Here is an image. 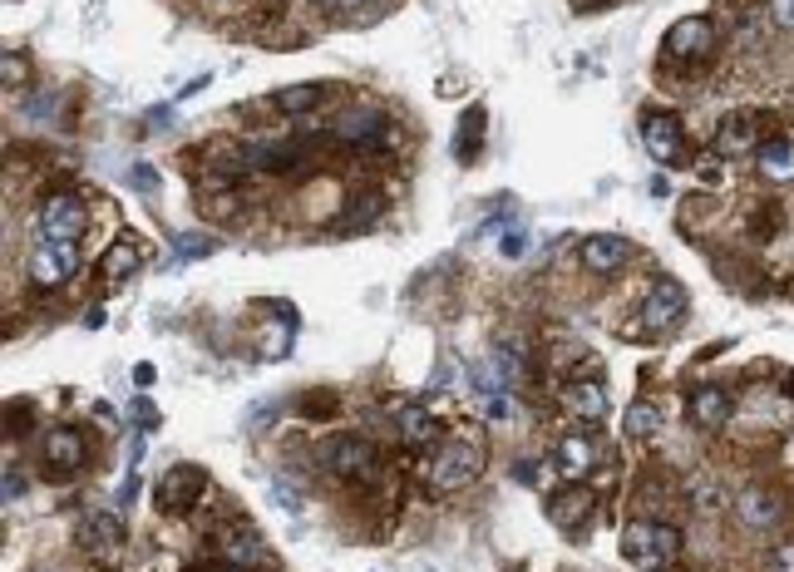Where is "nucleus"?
<instances>
[{"label": "nucleus", "mask_w": 794, "mask_h": 572, "mask_svg": "<svg viewBox=\"0 0 794 572\" xmlns=\"http://www.w3.org/2000/svg\"><path fill=\"white\" fill-rule=\"evenodd\" d=\"M597 464H602V439H597V434H563V439H558V449H553L558 479L582 484L592 469H597Z\"/></svg>", "instance_id": "obj_7"}, {"label": "nucleus", "mask_w": 794, "mask_h": 572, "mask_svg": "<svg viewBox=\"0 0 794 572\" xmlns=\"http://www.w3.org/2000/svg\"><path fill=\"white\" fill-rule=\"evenodd\" d=\"M735 513L745 528H775L780 523V499L765 489V484H745L735 494Z\"/></svg>", "instance_id": "obj_16"}, {"label": "nucleus", "mask_w": 794, "mask_h": 572, "mask_svg": "<svg viewBox=\"0 0 794 572\" xmlns=\"http://www.w3.org/2000/svg\"><path fill=\"white\" fill-rule=\"evenodd\" d=\"M74 272H80V247H74V242H50V237H40L35 247H30V282H35L40 292H55V286H65Z\"/></svg>", "instance_id": "obj_4"}, {"label": "nucleus", "mask_w": 794, "mask_h": 572, "mask_svg": "<svg viewBox=\"0 0 794 572\" xmlns=\"http://www.w3.org/2000/svg\"><path fill=\"white\" fill-rule=\"evenodd\" d=\"M755 168L770 183H794V139H765L755 148Z\"/></svg>", "instance_id": "obj_19"}, {"label": "nucleus", "mask_w": 794, "mask_h": 572, "mask_svg": "<svg viewBox=\"0 0 794 572\" xmlns=\"http://www.w3.org/2000/svg\"><path fill=\"white\" fill-rule=\"evenodd\" d=\"M587 508H592V494H587V489H578V494H568V499H558V504H553V518H558V523H578V518L587 513Z\"/></svg>", "instance_id": "obj_26"}, {"label": "nucleus", "mask_w": 794, "mask_h": 572, "mask_svg": "<svg viewBox=\"0 0 794 572\" xmlns=\"http://www.w3.org/2000/svg\"><path fill=\"white\" fill-rule=\"evenodd\" d=\"M35 232L50 242H80L89 232V208L74 193H55L35 208Z\"/></svg>", "instance_id": "obj_2"}, {"label": "nucleus", "mask_w": 794, "mask_h": 572, "mask_svg": "<svg viewBox=\"0 0 794 572\" xmlns=\"http://www.w3.org/2000/svg\"><path fill=\"white\" fill-rule=\"evenodd\" d=\"M499 252H504L508 262H523V257H528V227H523V222L504 232V237H499Z\"/></svg>", "instance_id": "obj_29"}, {"label": "nucleus", "mask_w": 794, "mask_h": 572, "mask_svg": "<svg viewBox=\"0 0 794 572\" xmlns=\"http://www.w3.org/2000/svg\"><path fill=\"white\" fill-rule=\"evenodd\" d=\"M321 464L336 479H370V474H375V444L356 439V434H341V439L326 444Z\"/></svg>", "instance_id": "obj_8"}, {"label": "nucleus", "mask_w": 794, "mask_h": 572, "mask_svg": "<svg viewBox=\"0 0 794 572\" xmlns=\"http://www.w3.org/2000/svg\"><path fill=\"white\" fill-rule=\"evenodd\" d=\"M716 55V25L706 15H686L666 30V60L676 65H701Z\"/></svg>", "instance_id": "obj_5"}, {"label": "nucleus", "mask_w": 794, "mask_h": 572, "mask_svg": "<svg viewBox=\"0 0 794 572\" xmlns=\"http://www.w3.org/2000/svg\"><path fill=\"white\" fill-rule=\"evenodd\" d=\"M400 439L415 444V449H430L440 439V415H430L425 405H405L400 410Z\"/></svg>", "instance_id": "obj_21"}, {"label": "nucleus", "mask_w": 794, "mask_h": 572, "mask_svg": "<svg viewBox=\"0 0 794 572\" xmlns=\"http://www.w3.org/2000/svg\"><path fill=\"white\" fill-rule=\"evenodd\" d=\"M775 572H794V543H780V548H775Z\"/></svg>", "instance_id": "obj_34"}, {"label": "nucleus", "mask_w": 794, "mask_h": 572, "mask_svg": "<svg viewBox=\"0 0 794 572\" xmlns=\"http://www.w3.org/2000/svg\"><path fill=\"white\" fill-rule=\"evenodd\" d=\"M0 74H6V89H25V84H30V60L10 50L6 65H0Z\"/></svg>", "instance_id": "obj_28"}, {"label": "nucleus", "mask_w": 794, "mask_h": 572, "mask_svg": "<svg viewBox=\"0 0 794 572\" xmlns=\"http://www.w3.org/2000/svg\"><path fill=\"white\" fill-rule=\"evenodd\" d=\"M218 553H222V563H232L237 572H272V548L242 523H232L227 533L218 538Z\"/></svg>", "instance_id": "obj_9"}, {"label": "nucleus", "mask_w": 794, "mask_h": 572, "mask_svg": "<svg viewBox=\"0 0 794 572\" xmlns=\"http://www.w3.org/2000/svg\"><path fill=\"white\" fill-rule=\"evenodd\" d=\"M686 494H691L696 513H706V518H716L726 508V489L716 479H691V484H686Z\"/></svg>", "instance_id": "obj_25"}, {"label": "nucleus", "mask_w": 794, "mask_h": 572, "mask_svg": "<svg viewBox=\"0 0 794 572\" xmlns=\"http://www.w3.org/2000/svg\"><path fill=\"white\" fill-rule=\"evenodd\" d=\"M380 129H385V119H380L375 109H351V114H341V119H336V139L351 144V148L375 144Z\"/></svg>", "instance_id": "obj_20"}, {"label": "nucleus", "mask_w": 794, "mask_h": 572, "mask_svg": "<svg viewBox=\"0 0 794 572\" xmlns=\"http://www.w3.org/2000/svg\"><path fill=\"white\" fill-rule=\"evenodd\" d=\"M311 6H316V10H341L346 0H311Z\"/></svg>", "instance_id": "obj_37"}, {"label": "nucleus", "mask_w": 794, "mask_h": 572, "mask_svg": "<svg viewBox=\"0 0 794 572\" xmlns=\"http://www.w3.org/2000/svg\"><path fill=\"white\" fill-rule=\"evenodd\" d=\"M760 148V124L755 114H730V119L716 129V153L721 158H745Z\"/></svg>", "instance_id": "obj_15"}, {"label": "nucleus", "mask_w": 794, "mask_h": 572, "mask_svg": "<svg viewBox=\"0 0 794 572\" xmlns=\"http://www.w3.org/2000/svg\"><path fill=\"white\" fill-rule=\"evenodd\" d=\"M642 144H647V153L656 158V163H681L686 134H681V124H676V114H647V124H642Z\"/></svg>", "instance_id": "obj_13"}, {"label": "nucleus", "mask_w": 794, "mask_h": 572, "mask_svg": "<svg viewBox=\"0 0 794 572\" xmlns=\"http://www.w3.org/2000/svg\"><path fill=\"white\" fill-rule=\"evenodd\" d=\"M790 459H794V430H790Z\"/></svg>", "instance_id": "obj_38"}, {"label": "nucleus", "mask_w": 794, "mask_h": 572, "mask_svg": "<svg viewBox=\"0 0 794 572\" xmlns=\"http://www.w3.org/2000/svg\"><path fill=\"white\" fill-rule=\"evenodd\" d=\"M479 410H484L489 420H508V415H514V400H508V390H484V395H479Z\"/></svg>", "instance_id": "obj_30"}, {"label": "nucleus", "mask_w": 794, "mask_h": 572, "mask_svg": "<svg viewBox=\"0 0 794 572\" xmlns=\"http://www.w3.org/2000/svg\"><path fill=\"white\" fill-rule=\"evenodd\" d=\"M55 104H60V99H55L50 89L30 94V99H25V119H50V114H55Z\"/></svg>", "instance_id": "obj_31"}, {"label": "nucleus", "mask_w": 794, "mask_h": 572, "mask_svg": "<svg viewBox=\"0 0 794 572\" xmlns=\"http://www.w3.org/2000/svg\"><path fill=\"white\" fill-rule=\"evenodd\" d=\"M474 134L484 139V109L464 114V134H459V144H454V153H459V158H474Z\"/></svg>", "instance_id": "obj_27"}, {"label": "nucleus", "mask_w": 794, "mask_h": 572, "mask_svg": "<svg viewBox=\"0 0 794 572\" xmlns=\"http://www.w3.org/2000/svg\"><path fill=\"white\" fill-rule=\"evenodd\" d=\"M637 316H642V326H647L652 336H666L686 316V286L671 282V277H661L647 296H642V311Z\"/></svg>", "instance_id": "obj_6"}, {"label": "nucleus", "mask_w": 794, "mask_h": 572, "mask_svg": "<svg viewBox=\"0 0 794 572\" xmlns=\"http://www.w3.org/2000/svg\"><path fill=\"white\" fill-rule=\"evenodd\" d=\"M203 494H208V474L193 469V464H178V469H168L163 484H158V508H163V513H188Z\"/></svg>", "instance_id": "obj_11"}, {"label": "nucleus", "mask_w": 794, "mask_h": 572, "mask_svg": "<svg viewBox=\"0 0 794 572\" xmlns=\"http://www.w3.org/2000/svg\"><path fill=\"white\" fill-rule=\"evenodd\" d=\"M582 267L597 272V277H612V272H622L632 262V242L617 237V232H597V237L582 242Z\"/></svg>", "instance_id": "obj_14"}, {"label": "nucleus", "mask_w": 794, "mask_h": 572, "mask_svg": "<svg viewBox=\"0 0 794 572\" xmlns=\"http://www.w3.org/2000/svg\"><path fill=\"white\" fill-rule=\"evenodd\" d=\"M80 548L94 563H119L124 558V518L119 513H89L80 528Z\"/></svg>", "instance_id": "obj_10"}, {"label": "nucleus", "mask_w": 794, "mask_h": 572, "mask_svg": "<svg viewBox=\"0 0 794 572\" xmlns=\"http://www.w3.org/2000/svg\"><path fill=\"white\" fill-rule=\"evenodd\" d=\"M20 494H25V479H20V474H6V499H20Z\"/></svg>", "instance_id": "obj_36"}, {"label": "nucleus", "mask_w": 794, "mask_h": 572, "mask_svg": "<svg viewBox=\"0 0 794 572\" xmlns=\"http://www.w3.org/2000/svg\"><path fill=\"white\" fill-rule=\"evenodd\" d=\"M622 430H627L632 439H656V430H661V410H656L652 400H637V405L627 410V420H622Z\"/></svg>", "instance_id": "obj_23"}, {"label": "nucleus", "mask_w": 794, "mask_h": 572, "mask_svg": "<svg viewBox=\"0 0 794 572\" xmlns=\"http://www.w3.org/2000/svg\"><path fill=\"white\" fill-rule=\"evenodd\" d=\"M770 20L794 35V0H770Z\"/></svg>", "instance_id": "obj_32"}, {"label": "nucleus", "mask_w": 794, "mask_h": 572, "mask_svg": "<svg viewBox=\"0 0 794 572\" xmlns=\"http://www.w3.org/2000/svg\"><path fill=\"white\" fill-rule=\"evenodd\" d=\"M730 415H735V405H730V395L721 385H706V390H696L691 395V420L701 430H726Z\"/></svg>", "instance_id": "obj_18"}, {"label": "nucleus", "mask_w": 794, "mask_h": 572, "mask_svg": "<svg viewBox=\"0 0 794 572\" xmlns=\"http://www.w3.org/2000/svg\"><path fill=\"white\" fill-rule=\"evenodd\" d=\"M139 262H144V247L134 237H124V242H114V247L104 252L99 272H104V282H124V277H134V272H139Z\"/></svg>", "instance_id": "obj_22"}, {"label": "nucleus", "mask_w": 794, "mask_h": 572, "mask_svg": "<svg viewBox=\"0 0 794 572\" xmlns=\"http://www.w3.org/2000/svg\"><path fill=\"white\" fill-rule=\"evenodd\" d=\"M134 188H144V193H153V188H158V178L148 173V163H139V168H134Z\"/></svg>", "instance_id": "obj_35"}, {"label": "nucleus", "mask_w": 794, "mask_h": 572, "mask_svg": "<svg viewBox=\"0 0 794 572\" xmlns=\"http://www.w3.org/2000/svg\"><path fill=\"white\" fill-rule=\"evenodd\" d=\"M563 410L578 420H587V425H597L602 415H607V390H602V380H568L563 385Z\"/></svg>", "instance_id": "obj_17"}, {"label": "nucleus", "mask_w": 794, "mask_h": 572, "mask_svg": "<svg viewBox=\"0 0 794 572\" xmlns=\"http://www.w3.org/2000/svg\"><path fill=\"white\" fill-rule=\"evenodd\" d=\"M321 94H326L321 84H292V89H282L272 104H277L282 114H306V109H316V104H321Z\"/></svg>", "instance_id": "obj_24"}, {"label": "nucleus", "mask_w": 794, "mask_h": 572, "mask_svg": "<svg viewBox=\"0 0 794 572\" xmlns=\"http://www.w3.org/2000/svg\"><path fill=\"white\" fill-rule=\"evenodd\" d=\"M676 553H681V528H671V523L637 518V523H627V533H622V558H632V563H642L652 572H661Z\"/></svg>", "instance_id": "obj_1"}, {"label": "nucleus", "mask_w": 794, "mask_h": 572, "mask_svg": "<svg viewBox=\"0 0 794 572\" xmlns=\"http://www.w3.org/2000/svg\"><path fill=\"white\" fill-rule=\"evenodd\" d=\"M479 469H484V449H479V444L454 439V444H444V449L434 454L430 479H434V489L454 494V489H469V484L479 479Z\"/></svg>", "instance_id": "obj_3"}, {"label": "nucleus", "mask_w": 794, "mask_h": 572, "mask_svg": "<svg viewBox=\"0 0 794 572\" xmlns=\"http://www.w3.org/2000/svg\"><path fill=\"white\" fill-rule=\"evenodd\" d=\"M84 459H89V444H84L80 430H50L40 439V464L50 474H80Z\"/></svg>", "instance_id": "obj_12"}, {"label": "nucleus", "mask_w": 794, "mask_h": 572, "mask_svg": "<svg viewBox=\"0 0 794 572\" xmlns=\"http://www.w3.org/2000/svg\"><path fill=\"white\" fill-rule=\"evenodd\" d=\"M213 247H218L213 237H178V252H183V257H208Z\"/></svg>", "instance_id": "obj_33"}]
</instances>
